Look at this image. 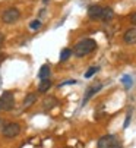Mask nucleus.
I'll list each match as a JSON object with an SVG mask.
<instances>
[{"label": "nucleus", "instance_id": "obj_1", "mask_svg": "<svg viewBox=\"0 0 136 148\" xmlns=\"http://www.w3.org/2000/svg\"><path fill=\"white\" fill-rule=\"evenodd\" d=\"M97 49V41L92 40V38H83L81 40L79 43H76V46L73 47V54L76 57H83L89 53H92L94 50Z\"/></svg>", "mask_w": 136, "mask_h": 148}, {"label": "nucleus", "instance_id": "obj_2", "mask_svg": "<svg viewBox=\"0 0 136 148\" xmlns=\"http://www.w3.org/2000/svg\"><path fill=\"white\" fill-rule=\"evenodd\" d=\"M97 148H122V142L116 135H104L98 139Z\"/></svg>", "mask_w": 136, "mask_h": 148}, {"label": "nucleus", "instance_id": "obj_3", "mask_svg": "<svg viewBox=\"0 0 136 148\" xmlns=\"http://www.w3.org/2000/svg\"><path fill=\"white\" fill-rule=\"evenodd\" d=\"M13 107H15V97H13V94L9 92V91H5L2 94V97H0V109L9 112Z\"/></svg>", "mask_w": 136, "mask_h": 148}, {"label": "nucleus", "instance_id": "obj_4", "mask_svg": "<svg viewBox=\"0 0 136 148\" xmlns=\"http://www.w3.org/2000/svg\"><path fill=\"white\" fill-rule=\"evenodd\" d=\"M19 132H21V125L19 123H15V122L6 123L5 128L2 129V134H3L5 138H15V136L19 135Z\"/></svg>", "mask_w": 136, "mask_h": 148}, {"label": "nucleus", "instance_id": "obj_5", "mask_svg": "<svg viewBox=\"0 0 136 148\" xmlns=\"http://www.w3.org/2000/svg\"><path fill=\"white\" fill-rule=\"evenodd\" d=\"M19 16H21V12L16 8H9V9H6L3 12L2 21L5 24H13V22H16V21L19 19Z\"/></svg>", "mask_w": 136, "mask_h": 148}, {"label": "nucleus", "instance_id": "obj_6", "mask_svg": "<svg viewBox=\"0 0 136 148\" xmlns=\"http://www.w3.org/2000/svg\"><path fill=\"white\" fill-rule=\"evenodd\" d=\"M103 88V84H95V85H92V87H89L88 90H86V94H85V97H83V101H82V106H85L91 98H92L100 90Z\"/></svg>", "mask_w": 136, "mask_h": 148}, {"label": "nucleus", "instance_id": "obj_7", "mask_svg": "<svg viewBox=\"0 0 136 148\" xmlns=\"http://www.w3.org/2000/svg\"><path fill=\"white\" fill-rule=\"evenodd\" d=\"M101 15H103V8L98 6V5H92L88 8V16L91 19H101Z\"/></svg>", "mask_w": 136, "mask_h": 148}, {"label": "nucleus", "instance_id": "obj_8", "mask_svg": "<svg viewBox=\"0 0 136 148\" xmlns=\"http://www.w3.org/2000/svg\"><path fill=\"white\" fill-rule=\"evenodd\" d=\"M57 104H59V101H57L56 97H45L44 101H42V109H44L45 112H49V110L54 109Z\"/></svg>", "mask_w": 136, "mask_h": 148}, {"label": "nucleus", "instance_id": "obj_9", "mask_svg": "<svg viewBox=\"0 0 136 148\" xmlns=\"http://www.w3.org/2000/svg\"><path fill=\"white\" fill-rule=\"evenodd\" d=\"M123 40H124V43H127V44H136V28H129L124 32Z\"/></svg>", "mask_w": 136, "mask_h": 148}, {"label": "nucleus", "instance_id": "obj_10", "mask_svg": "<svg viewBox=\"0 0 136 148\" xmlns=\"http://www.w3.org/2000/svg\"><path fill=\"white\" fill-rule=\"evenodd\" d=\"M113 18H114V10H113L111 8H103L101 19L104 21V22H108V21H111Z\"/></svg>", "mask_w": 136, "mask_h": 148}, {"label": "nucleus", "instance_id": "obj_11", "mask_svg": "<svg viewBox=\"0 0 136 148\" xmlns=\"http://www.w3.org/2000/svg\"><path fill=\"white\" fill-rule=\"evenodd\" d=\"M50 66L49 65H42L41 66V69H40V72H38V76L41 78V79H49V76H50Z\"/></svg>", "mask_w": 136, "mask_h": 148}, {"label": "nucleus", "instance_id": "obj_12", "mask_svg": "<svg viewBox=\"0 0 136 148\" xmlns=\"http://www.w3.org/2000/svg\"><path fill=\"white\" fill-rule=\"evenodd\" d=\"M35 101H37V95H35V94H32V92H31V94H28V95L25 97V100H24V107H25V109L31 107V106H32Z\"/></svg>", "mask_w": 136, "mask_h": 148}, {"label": "nucleus", "instance_id": "obj_13", "mask_svg": "<svg viewBox=\"0 0 136 148\" xmlns=\"http://www.w3.org/2000/svg\"><path fill=\"white\" fill-rule=\"evenodd\" d=\"M51 87V81L50 79H42L41 84H40V87H38V91L40 92H47Z\"/></svg>", "mask_w": 136, "mask_h": 148}, {"label": "nucleus", "instance_id": "obj_14", "mask_svg": "<svg viewBox=\"0 0 136 148\" xmlns=\"http://www.w3.org/2000/svg\"><path fill=\"white\" fill-rule=\"evenodd\" d=\"M70 56H72V50L70 49H63L62 53H60V62H66Z\"/></svg>", "mask_w": 136, "mask_h": 148}, {"label": "nucleus", "instance_id": "obj_15", "mask_svg": "<svg viewBox=\"0 0 136 148\" xmlns=\"http://www.w3.org/2000/svg\"><path fill=\"white\" fill-rule=\"evenodd\" d=\"M122 82H123V85H124V88H126V90H129V88L133 85L132 76H129V75H124V76L122 78Z\"/></svg>", "mask_w": 136, "mask_h": 148}, {"label": "nucleus", "instance_id": "obj_16", "mask_svg": "<svg viewBox=\"0 0 136 148\" xmlns=\"http://www.w3.org/2000/svg\"><path fill=\"white\" fill-rule=\"evenodd\" d=\"M98 71H100V68H98V66H92V68H89V69L85 72V78H91L92 75H95Z\"/></svg>", "mask_w": 136, "mask_h": 148}, {"label": "nucleus", "instance_id": "obj_17", "mask_svg": "<svg viewBox=\"0 0 136 148\" xmlns=\"http://www.w3.org/2000/svg\"><path fill=\"white\" fill-rule=\"evenodd\" d=\"M29 27H31L32 29H38V28L41 27V22H40V21H32V22L29 24Z\"/></svg>", "mask_w": 136, "mask_h": 148}, {"label": "nucleus", "instance_id": "obj_18", "mask_svg": "<svg viewBox=\"0 0 136 148\" xmlns=\"http://www.w3.org/2000/svg\"><path fill=\"white\" fill-rule=\"evenodd\" d=\"M129 123H130V113L126 116V120H124V125H123V128H127L129 126Z\"/></svg>", "mask_w": 136, "mask_h": 148}, {"label": "nucleus", "instance_id": "obj_19", "mask_svg": "<svg viewBox=\"0 0 136 148\" xmlns=\"http://www.w3.org/2000/svg\"><path fill=\"white\" fill-rule=\"evenodd\" d=\"M67 84H69V85H72V84H76V81H75V79H70V81H66V82L60 84V87H63V85H67Z\"/></svg>", "mask_w": 136, "mask_h": 148}, {"label": "nucleus", "instance_id": "obj_20", "mask_svg": "<svg viewBox=\"0 0 136 148\" xmlns=\"http://www.w3.org/2000/svg\"><path fill=\"white\" fill-rule=\"evenodd\" d=\"M130 22H132L133 25H136V12L130 15Z\"/></svg>", "mask_w": 136, "mask_h": 148}, {"label": "nucleus", "instance_id": "obj_21", "mask_svg": "<svg viewBox=\"0 0 136 148\" xmlns=\"http://www.w3.org/2000/svg\"><path fill=\"white\" fill-rule=\"evenodd\" d=\"M5 125H6V123H5V120H3V119H0V131H2V129L5 128Z\"/></svg>", "mask_w": 136, "mask_h": 148}, {"label": "nucleus", "instance_id": "obj_22", "mask_svg": "<svg viewBox=\"0 0 136 148\" xmlns=\"http://www.w3.org/2000/svg\"><path fill=\"white\" fill-rule=\"evenodd\" d=\"M3 40H5V35H3L2 32H0V44H2V43H3Z\"/></svg>", "mask_w": 136, "mask_h": 148}, {"label": "nucleus", "instance_id": "obj_23", "mask_svg": "<svg viewBox=\"0 0 136 148\" xmlns=\"http://www.w3.org/2000/svg\"><path fill=\"white\" fill-rule=\"evenodd\" d=\"M0 110H2V109H0Z\"/></svg>", "mask_w": 136, "mask_h": 148}]
</instances>
